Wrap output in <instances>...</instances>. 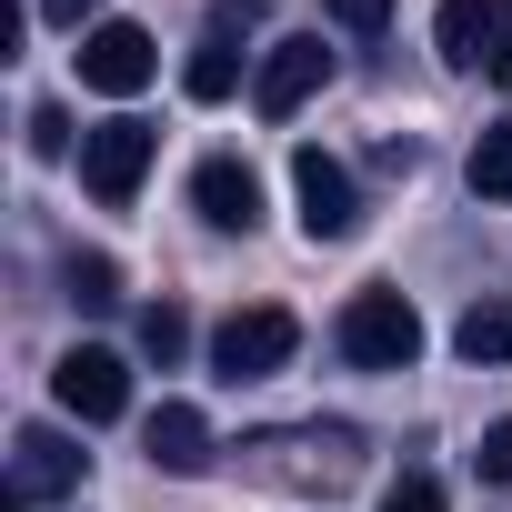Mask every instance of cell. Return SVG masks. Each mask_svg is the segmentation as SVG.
Listing matches in <instances>:
<instances>
[{
  "label": "cell",
  "mask_w": 512,
  "mask_h": 512,
  "mask_svg": "<svg viewBox=\"0 0 512 512\" xmlns=\"http://www.w3.org/2000/svg\"><path fill=\"white\" fill-rule=\"evenodd\" d=\"M81 91H101V101H131V91H151V71H161V51H151V31L141 21H101V31H81Z\"/></svg>",
  "instance_id": "4"
},
{
  "label": "cell",
  "mask_w": 512,
  "mask_h": 512,
  "mask_svg": "<svg viewBox=\"0 0 512 512\" xmlns=\"http://www.w3.org/2000/svg\"><path fill=\"white\" fill-rule=\"evenodd\" d=\"M482 71H492V81H502V91H512V31H502V51H492V61H482Z\"/></svg>",
  "instance_id": "23"
},
{
  "label": "cell",
  "mask_w": 512,
  "mask_h": 512,
  "mask_svg": "<svg viewBox=\"0 0 512 512\" xmlns=\"http://www.w3.org/2000/svg\"><path fill=\"white\" fill-rule=\"evenodd\" d=\"M302 352V322L282 312V302H251V312H231L221 332H211V362H221V382H262V372H282Z\"/></svg>",
  "instance_id": "3"
},
{
  "label": "cell",
  "mask_w": 512,
  "mask_h": 512,
  "mask_svg": "<svg viewBox=\"0 0 512 512\" xmlns=\"http://www.w3.org/2000/svg\"><path fill=\"white\" fill-rule=\"evenodd\" d=\"M382 512H442V482H432V472H402V482L382 492Z\"/></svg>",
  "instance_id": "20"
},
{
  "label": "cell",
  "mask_w": 512,
  "mask_h": 512,
  "mask_svg": "<svg viewBox=\"0 0 512 512\" xmlns=\"http://www.w3.org/2000/svg\"><path fill=\"white\" fill-rule=\"evenodd\" d=\"M472 472H482V482H512V422H492V432H482V452H472Z\"/></svg>",
  "instance_id": "21"
},
{
  "label": "cell",
  "mask_w": 512,
  "mask_h": 512,
  "mask_svg": "<svg viewBox=\"0 0 512 512\" xmlns=\"http://www.w3.org/2000/svg\"><path fill=\"white\" fill-rule=\"evenodd\" d=\"M141 352H151L161 372L191 352V322H181V302H151V312H141Z\"/></svg>",
  "instance_id": "16"
},
{
  "label": "cell",
  "mask_w": 512,
  "mask_h": 512,
  "mask_svg": "<svg viewBox=\"0 0 512 512\" xmlns=\"http://www.w3.org/2000/svg\"><path fill=\"white\" fill-rule=\"evenodd\" d=\"M61 492H81V442L51 432V422H31L11 442V502H61Z\"/></svg>",
  "instance_id": "8"
},
{
  "label": "cell",
  "mask_w": 512,
  "mask_h": 512,
  "mask_svg": "<svg viewBox=\"0 0 512 512\" xmlns=\"http://www.w3.org/2000/svg\"><path fill=\"white\" fill-rule=\"evenodd\" d=\"M51 392H61L71 422H121V412H131V362L101 352V342H81V352L51 362Z\"/></svg>",
  "instance_id": "6"
},
{
  "label": "cell",
  "mask_w": 512,
  "mask_h": 512,
  "mask_svg": "<svg viewBox=\"0 0 512 512\" xmlns=\"http://www.w3.org/2000/svg\"><path fill=\"white\" fill-rule=\"evenodd\" d=\"M181 91H191V101H231V91H241V41H221V31H201V51H191V71H181Z\"/></svg>",
  "instance_id": "13"
},
{
  "label": "cell",
  "mask_w": 512,
  "mask_h": 512,
  "mask_svg": "<svg viewBox=\"0 0 512 512\" xmlns=\"http://www.w3.org/2000/svg\"><path fill=\"white\" fill-rule=\"evenodd\" d=\"M262 21H272V0H211V31H221V41H251Z\"/></svg>",
  "instance_id": "18"
},
{
  "label": "cell",
  "mask_w": 512,
  "mask_h": 512,
  "mask_svg": "<svg viewBox=\"0 0 512 512\" xmlns=\"http://www.w3.org/2000/svg\"><path fill=\"white\" fill-rule=\"evenodd\" d=\"M61 282H71L81 312H111V302H121V262H111V251H71V272H61Z\"/></svg>",
  "instance_id": "15"
},
{
  "label": "cell",
  "mask_w": 512,
  "mask_h": 512,
  "mask_svg": "<svg viewBox=\"0 0 512 512\" xmlns=\"http://www.w3.org/2000/svg\"><path fill=\"white\" fill-rule=\"evenodd\" d=\"M502 31H512V0H442V21H432V41H442V61H492L502 51Z\"/></svg>",
  "instance_id": "10"
},
{
  "label": "cell",
  "mask_w": 512,
  "mask_h": 512,
  "mask_svg": "<svg viewBox=\"0 0 512 512\" xmlns=\"http://www.w3.org/2000/svg\"><path fill=\"white\" fill-rule=\"evenodd\" d=\"M51 31H101V0H41Z\"/></svg>",
  "instance_id": "22"
},
{
  "label": "cell",
  "mask_w": 512,
  "mask_h": 512,
  "mask_svg": "<svg viewBox=\"0 0 512 512\" xmlns=\"http://www.w3.org/2000/svg\"><path fill=\"white\" fill-rule=\"evenodd\" d=\"M462 171H472V191H482V201H512V121H492V131L472 141V161H462Z\"/></svg>",
  "instance_id": "14"
},
{
  "label": "cell",
  "mask_w": 512,
  "mask_h": 512,
  "mask_svg": "<svg viewBox=\"0 0 512 512\" xmlns=\"http://www.w3.org/2000/svg\"><path fill=\"white\" fill-rule=\"evenodd\" d=\"M191 201H201L211 231H262V171L231 161V151H211V161L191 171Z\"/></svg>",
  "instance_id": "9"
},
{
  "label": "cell",
  "mask_w": 512,
  "mask_h": 512,
  "mask_svg": "<svg viewBox=\"0 0 512 512\" xmlns=\"http://www.w3.org/2000/svg\"><path fill=\"white\" fill-rule=\"evenodd\" d=\"M292 191H302V231L312 241H352L362 231V191H352V171L332 161V151H292Z\"/></svg>",
  "instance_id": "7"
},
{
  "label": "cell",
  "mask_w": 512,
  "mask_h": 512,
  "mask_svg": "<svg viewBox=\"0 0 512 512\" xmlns=\"http://www.w3.org/2000/svg\"><path fill=\"white\" fill-rule=\"evenodd\" d=\"M322 21H342L352 41H382L392 31V0H322Z\"/></svg>",
  "instance_id": "17"
},
{
  "label": "cell",
  "mask_w": 512,
  "mask_h": 512,
  "mask_svg": "<svg viewBox=\"0 0 512 512\" xmlns=\"http://www.w3.org/2000/svg\"><path fill=\"white\" fill-rule=\"evenodd\" d=\"M322 81H332L322 31H292V41H272V51H262V71H251V111H262V121H292Z\"/></svg>",
  "instance_id": "5"
},
{
  "label": "cell",
  "mask_w": 512,
  "mask_h": 512,
  "mask_svg": "<svg viewBox=\"0 0 512 512\" xmlns=\"http://www.w3.org/2000/svg\"><path fill=\"white\" fill-rule=\"evenodd\" d=\"M151 151H161V131H151V121H131V111H111L101 131H81V191L121 211V201L141 191V171H151Z\"/></svg>",
  "instance_id": "2"
},
{
  "label": "cell",
  "mask_w": 512,
  "mask_h": 512,
  "mask_svg": "<svg viewBox=\"0 0 512 512\" xmlns=\"http://www.w3.org/2000/svg\"><path fill=\"white\" fill-rule=\"evenodd\" d=\"M31 151H41V161H61V151H71V111H61V101H41V111H31Z\"/></svg>",
  "instance_id": "19"
},
{
  "label": "cell",
  "mask_w": 512,
  "mask_h": 512,
  "mask_svg": "<svg viewBox=\"0 0 512 512\" xmlns=\"http://www.w3.org/2000/svg\"><path fill=\"white\" fill-rule=\"evenodd\" d=\"M332 342H342V362H362V372H412V362H422V312H412L402 292H352L342 322H332Z\"/></svg>",
  "instance_id": "1"
},
{
  "label": "cell",
  "mask_w": 512,
  "mask_h": 512,
  "mask_svg": "<svg viewBox=\"0 0 512 512\" xmlns=\"http://www.w3.org/2000/svg\"><path fill=\"white\" fill-rule=\"evenodd\" d=\"M141 452H151L161 472H211V422H201L191 402H161V412L141 422Z\"/></svg>",
  "instance_id": "11"
},
{
  "label": "cell",
  "mask_w": 512,
  "mask_h": 512,
  "mask_svg": "<svg viewBox=\"0 0 512 512\" xmlns=\"http://www.w3.org/2000/svg\"><path fill=\"white\" fill-rule=\"evenodd\" d=\"M452 352H462V362H512V302L482 292V302L452 322Z\"/></svg>",
  "instance_id": "12"
}]
</instances>
